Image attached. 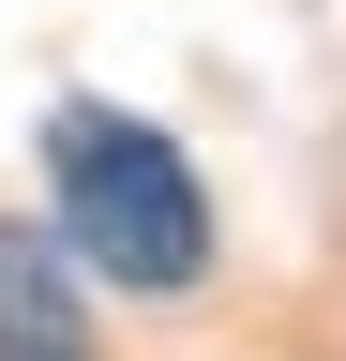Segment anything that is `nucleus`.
Listing matches in <instances>:
<instances>
[{"label":"nucleus","instance_id":"f257e3e1","mask_svg":"<svg viewBox=\"0 0 346 361\" xmlns=\"http://www.w3.org/2000/svg\"><path fill=\"white\" fill-rule=\"evenodd\" d=\"M46 180H61V256L121 301H181L211 271V196L181 166L166 121H121V106H61L46 121Z\"/></svg>","mask_w":346,"mask_h":361},{"label":"nucleus","instance_id":"f03ea898","mask_svg":"<svg viewBox=\"0 0 346 361\" xmlns=\"http://www.w3.org/2000/svg\"><path fill=\"white\" fill-rule=\"evenodd\" d=\"M0 361H91V301L46 226H0Z\"/></svg>","mask_w":346,"mask_h":361}]
</instances>
